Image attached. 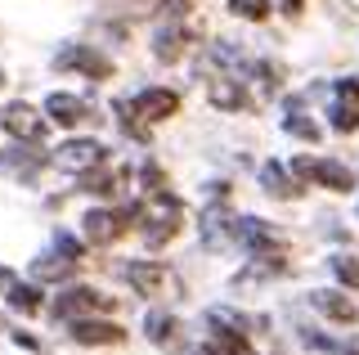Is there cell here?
<instances>
[{
	"label": "cell",
	"mask_w": 359,
	"mask_h": 355,
	"mask_svg": "<svg viewBox=\"0 0 359 355\" xmlns=\"http://www.w3.org/2000/svg\"><path fill=\"white\" fill-rule=\"evenodd\" d=\"M233 216H224V212H207V220H202V243L207 248H224V243L233 239Z\"/></svg>",
	"instance_id": "44dd1931"
},
{
	"label": "cell",
	"mask_w": 359,
	"mask_h": 355,
	"mask_svg": "<svg viewBox=\"0 0 359 355\" xmlns=\"http://www.w3.org/2000/svg\"><path fill=\"white\" fill-rule=\"evenodd\" d=\"M14 342H18V347H27V351H36V347H41V342H36V337H27V333H14Z\"/></svg>",
	"instance_id": "f1b7e54d"
},
{
	"label": "cell",
	"mask_w": 359,
	"mask_h": 355,
	"mask_svg": "<svg viewBox=\"0 0 359 355\" xmlns=\"http://www.w3.org/2000/svg\"><path fill=\"white\" fill-rule=\"evenodd\" d=\"M117 185H121V175L117 171H104V166H95V171L81 175V189L86 194H99V198H112V194H117Z\"/></svg>",
	"instance_id": "7402d4cb"
},
{
	"label": "cell",
	"mask_w": 359,
	"mask_h": 355,
	"mask_svg": "<svg viewBox=\"0 0 359 355\" xmlns=\"http://www.w3.org/2000/svg\"><path fill=\"white\" fill-rule=\"evenodd\" d=\"M0 86H5V72H0Z\"/></svg>",
	"instance_id": "d6a6232c"
},
{
	"label": "cell",
	"mask_w": 359,
	"mask_h": 355,
	"mask_svg": "<svg viewBox=\"0 0 359 355\" xmlns=\"http://www.w3.org/2000/svg\"><path fill=\"white\" fill-rule=\"evenodd\" d=\"M283 14L287 18H301V0H283Z\"/></svg>",
	"instance_id": "f546056e"
},
{
	"label": "cell",
	"mask_w": 359,
	"mask_h": 355,
	"mask_svg": "<svg viewBox=\"0 0 359 355\" xmlns=\"http://www.w3.org/2000/svg\"><path fill=\"white\" fill-rule=\"evenodd\" d=\"M207 99L220 108V113H238V108H252V104H247L243 81H238L233 72H211V76H207Z\"/></svg>",
	"instance_id": "8fae6325"
},
{
	"label": "cell",
	"mask_w": 359,
	"mask_h": 355,
	"mask_svg": "<svg viewBox=\"0 0 359 355\" xmlns=\"http://www.w3.org/2000/svg\"><path fill=\"white\" fill-rule=\"evenodd\" d=\"M292 171H297V180L323 185V189H332V194L355 189L351 166H341V162H332V158H297V162H292Z\"/></svg>",
	"instance_id": "8992f818"
},
{
	"label": "cell",
	"mask_w": 359,
	"mask_h": 355,
	"mask_svg": "<svg viewBox=\"0 0 359 355\" xmlns=\"http://www.w3.org/2000/svg\"><path fill=\"white\" fill-rule=\"evenodd\" d=\"M117 113H121V130H126L130 140L149 144L157 121L180 113V95L166 91V86H153V91H140L135 99H117Z\"/></svg>",
	"instance_id": "7a4b0ae2"
},
{
	"label": "cell",
	"mask_w": 359,
	"mask_h": 355,
	"mask_svg": "<svg viewBox=\"0 0 359 355\" xmlns=\"http://www.w3.org/2000/svg\"><path fill=\"white\" fill-rule=\"evenodd\" d=\"M45 113H50V121H59V126H67V130L95 121V108H90L81 95H59V91L45 99Z\"/></svg>",
	"instance_id": "7c38bea8"
},
{
	"label": "cell",
	"mask_w": 359,
	"mask_h": 355,
	"mask_svg": "<svg viewBox=\"0 0 359 355\" xmlns=\"http://www.w3.org/2000/svg\"><path fill=\"white\" fill-rule=\"evenodd\" d=\"M202 41V18L189 0H166L157 9V36H153V54L162 63H180L189 46Z\"/></svg>",
	"instance_id": "6da1fadb"
},
{
	"label": "cell",
	"mask_w": 359,
	"mask_h": 355,
	"mask_svg": "<svg viewBox=\"0 0 359 355\" xmlns=\"http://www.w3.org/2000/svg\"><path fill=\"white\" fill-rule=\"evenodd\" d=\"M117 306V297L108 293H95V288H67V293H59V302H54V319H90L95 310H112Z\"/></svg>",
	"instance_id": "52a82bcc"
},
{
	"label": "cell",
	"mask_w": 359,
	"mask_h": 355,
	"mask_svg": "<svg viewBox=\"0 0 359 355\" xmlns=\"http://www.w3.org/2000/svg\"><path fill=\"white\" fill-rule=\"evenodd\" d=\"M261 185H265V194L283 198V203H297V198L306 194L301 185H292V180H287V171H283L278 162H265V166H261Z\"/></svg>",
	"instance_id": "ffe728a7"
},
{
	"label": "cell",
	"mask_w": 359,
	"mask_h": 355,
	"mask_svg": "<svg viewBox=\"0 0 359 355\" xmlns=\"http://www.w3.org/2000/svg\"><path fill=\"white\" fill-rule=\"evenodd\" d=\"M72 270H76V261L59 257V252H54V257H36V261H32V274H36V279H67Z\"/></svg>",
	"instance_id": "603a6c76"
},
{
	"label": "cell",
	"mask_w": 359,
	"mask_h": 355,
	"mask_svg": "<svg viewBox=\"0 0 359 355\" xmlns=\"http://www.w3.org/2000/svg\"><path fill=\"white\" fill-rule=\"evenodd\" d=\"M9 283V270H0V288H5Z\"/></svg>",
	"instance_id": "1f68e13d"
},
{
	"label": "cell",
	"mask_w": 359,
	"mask_h": 355,
	"mask_svg": "<svg viewBox=\"0 0 359 355\" xmlns=\"http://www.w3.org/2000/svg\"><path fill=\"white\" fill-rule=\"evenodd\" d=\"M310 306L314 310H323V315L332 319V324H359V306L351 302V297H341V293H310Z\"/></svg>",
	"instance_id": "d6986e66"
},
{
	"label": "cell",
	"mask_w": 359,
	"mask_h": 355,
	"mask_svg": "<svg viewBox=\"0 0 359 355\" xmlns=\"http://www.w3.org/2000/svg\"><path fill=\"white\" fill-rule=\"evenodd\" d=\"M9 306L22 310V315H36V310H41V293H36L32 283H18L14 293H9Z\"/></svg>",
	"instance_id": "cb8c5ba5"
},
{
	"label": "cell",
	"mask_w": 359,
	"mask_h": 355,
	"mask_svg": "<svg viewBox=\"0 0 359 355\" xmlns=\"http://www.w3.org/2000/svg\"><path fill=\"white\" fill-rule=\"evenodd\" d=\"M332 274H337L346 288H359V261H355V257H332Z\"/></svg>",
	"instance_id": "83f0119b"
},
{
	"label": "cell",
	"mask_w": 359,
	"mask_h": 355,
	"mask_svg": "<svg viewBox=\"0 0 359 355\" xmlns=\"http://www.w3.org/2000/svg\"><path fill=\"white\" fill-rule=\"evenodd\" d=\"M140 180H144V194H162L166 189V171L157 162H144L140 166Z\"/></svg>",
	"instance_id": "4316f807"
},
{
	"label": "cell",
	"mask_w": 359,
	"mask_h": 355,
	"mask_svg": "<svg viewBox=\"0 0 359 355\" xmlns=\"http://www.w3.org/2000/svg\"><path fill=\"white\" fill-rule=\"evenodd\" d=\"M328 121H332L337 135H355V130H359V81H337L332 86Z\"/></svg>",
	"instance_id": "9c48e42d"
},
{
	"label": "cell",
	"mask_w": 359,
	"mask_h": 355,
	"mask_svg": "<svg viewBox=\"0 0 359 355\" xmlns=\"http://www.w3.org/2000/svg\"><path fill=\"white\" fill-rule=\"evenodd\" d=\"M130 225H135V207H95V212H86V220H81L86 243H95V248L117 243Z\"/></svg>",
	"instance_id": "277c9868"
},
{
	"label": "cell",
	"mask_w": 359,
	"mask_h": 355,
	"mask_svg": "<svg viewBox=\"0 0 359 355\" xmlns=\"http://www.w3.org/2000/svg\"><path fill=\"white\" fill-rule=\"evenodd\" d=\"M72 337L81 342V347H117V342H126V328L117 324H104V319H72Z\"/></svg>",
	"instance_id": "e0dca14e"
},
{
	"label": "cell",
	"mask_w": 359,
	"mask_h": 355,
	"mask_svg": "<svg viewBox=\"0 0 359 355\" xmlns=\"http://www.w3.org/2000/svg\"><path fill=\"white\" fill-rule=\"evenodd\" d=\"M0 130H9L18 144H22V140H27V144H41V140H45V117H41L32 104L14 99V104L0 108Z\"/></svg>",
	"instance_id": "ba28073f"
},
{
	"label": "cell",
	"mask_w": 359,
	"mask_h": 355,
	"mask_svg": "<svg viewBox=\"0 0 359 355\" xmlns=\"http://www.w3.org/2000/svg\"><path fill=\"white\" fill-rule=\"evenodd\" d=\"M126 279H130V288L140 297H157V293H166L171 274H166V265H157V261H130L126 265Z\"/></svg>",
	"instance_id": "2e32d148"
},
{
	"label": "cell",
	"mask_w": 359,
	"mask_h": 355,
	"mask_svg": "<svg viewBox=\"0 0 359 355\" xmlns=\"http://www.w3.org/2000/svg\"><path fill=\"white\" fill-rule=\"evenodd\" d=\"M50 162L41 149H14V153H0V171H9L14 180H22V185H32L41 175V166Z\"/></svg>",
	"instance_id": "ac0fdd59"
},
{
	"label": "cell",
	"mask_w": 359,
	"mask_h": 355,
	"mask_svg": "<svg viewBox=\"0 0 359 355\" xmlns=\"http://www.w3.org/2000/svg\"><path fill=\"white\" fill-rule=\"evenodd\" d=\"M135 225H140V234L149 248H166L180 225H184V207H180L175 194H149V203H135Z\"/></svg>",
	"instance_id": "3957f363"
},
{
	"label": "cell",
	"mask_w": 359,
	"mask_h": 355,
	"mask_svg": "<svg viewBox=\"0 0 359 355\" xmlns=\"http://www.w3.org/2000/svg\"><path fill=\"white\" fill-rule=\"evenodd\" d=\"M194 355H216V342H211V347H198Z\"/></svg>",
	"instance_id": "4dcf8cb0"
},
{
	"label": "cell",
	"mask_w": 359,
	"mask_h": 355,
	"mask_svg": "<svg viewBox=\"0 0 359 355\" xmlns=\"http://www.w3.org/2000/svg\"><path fill=\"white\" fill-rule=\"evenodd\" d=\"M278 274H287V257L278 248H265V252H252V265L238 274V288H247V283H265V279H278Z\"/></svg>",
	"instance_id": "9a60e30c"
},
{
	"label": "cell",
	"mask_w": 359,
	"mask_h": 355,
	"mask_svg": "<svg viewBox=\"0 0 359 355\" xmlns=\"http://www.w3.org/2000/svg\"><path fill=\"white\" fill-rule=\"evenodd\" d=\"M104 158H108V149L99 140H72L54 153V162H59L63 171H81V175L95 171V166H104Z\"/></svg>",
	"instance_id": "30bf717a"
},
{
	"label": "cell",
	"mask_w": 359,
	"mask_h": 355,
	"mask_svg": "<svg viewBox=\"0 0 359 355\" xmlns=\"http://www.w3.org/2000/svg\"><path fill=\"white\" fill-rule=\"evenodd\" d=\"M229 9L247 23H265L269 18V0H229Z\"/></svg>",
	"instance_id": "d4e9b609"
},
{
	"label": "cell",
	"mask_w": 359,
	"mask_h": 355,
	"mask_svg": "<svg viewBox=\"0 0 359 355\" xmlns=\"http://www.w3.org/2000/svg\"><path fill=\"white\" fill-rule=\"evenodd\" d=\"M233 243H243V248H252V252H265V248H278V229L274 225H265L261 216H233Z\"/></svg>",
	"instance_id": "4fadbf2b"
},
{
	"label": "cell",
	"mask_w": 359,
	"mask_h": 355,
	"mask_svg": "<svg viewBox=\"0 0 359 355\" xmlns=\"http://www.w3.org/2000/svg\"><path fill=\"white\" fill-rule=\"evenodd\" d=\"M144 333H149V342L162 347V351H180V347H184V328H180V319L166 315V310H149V315H144Z\"/></svg>",
	"instance_id": "5bb4252c"
},
{
	"label": "cell",
	"mask_w": 359,
	"mask_h": 355,
	"mask_svg": "<svg viewBox=\"0 0 359 355\" xmlns=\"http://www.w3.org/2000/svg\"><path fill=\"white\" fill-rule=\"evenodd\" d=\"M283 126H287L297 140H310V144H319V126H314L310 117H301V113H287V117H283Z\"/></svg>",
	"instance_id": "484cf974"
},
{
	"label": "cell",
	"mask_w": 359,
	"mask_h": 355,
	"mask_svg": "<svg viewBox=\"0 0 359 355\" xmlns=\"http://www.w3.org/2000/svg\"><path fill=\"white\" fill-rule=\"evenodd\" d=\"M54 68H59V72H81L86 81H108V76H112V59L99 54L95 46L72 41V46H63L59 54H54Z\"/></svg>",
	"instance_id": "5b68a950"
}]
</instances>
